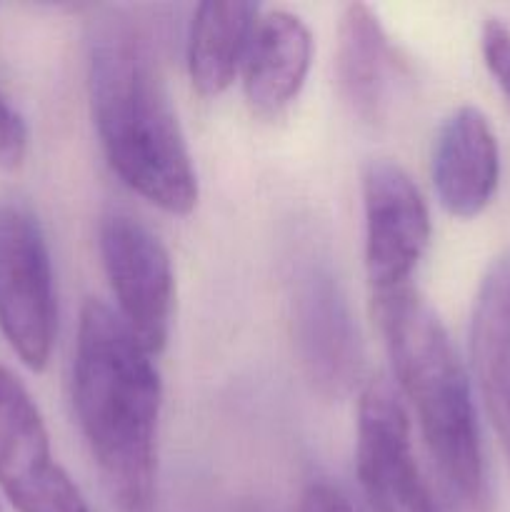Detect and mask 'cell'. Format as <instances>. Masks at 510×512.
Here are the masks:
<instances>
[{
	"instance_id": "obj_1",
	"label": "cell",
	"mask_w": 510,
	"mask_h": 512,
	"mask_svg": "<svg viewBox=\"0 0 510 512\" xmlns=\"http://www.w3.org/2000/svg\"><path fill=\"white\" fill-rule=\"evenodd\" d=\"M88 90L113 173L155 208L188 215L198 203V173L153 35L128 10L108 8L90 23Z\"/></svg>"
},
{
	"instance_id": "obj_2",
	"label": "cell",
	"mask_w": 510,
	"mask_h": 512,
	"mask_svg": "<svg viewBox=\"0 0 510 512\" xmlns=\"http://www.w3.org/2000/svg\"><path fill=\"white\" fill-rule=\"evenodd\" d=\"M73 405L113 503L123 512H148L158 478L163 383L153 355L95 298L80 308Z\"/></svg>"
},
{
	"instance_id": "obj_3",
	"label": "cell",
	"mask_w": 510,
	"mask_h": 512,
	"mask_svg": "<svg viewBox=\"0 0 510 512\" xmlns=\"http://www.w3.org/2000/svg\"><path fill=\"white\" fill-rule=\"evenodd\" d=\"M373 303L400 398L413 405L443 485L463 508L485 512L490 490L478 415L448 330L413 285L373 295Z\"/></svg>"
},
{
	"instance_id": "obj_4",
	"label": "cell",
	"mask_w": 510,
	"mask_h": 512,
	"mask_svg": "<svg viewBox=\"0 0 510 512\" xmlns=\"http://www.w3.org/2000/svg\"><path fill=\"white\" fill-rule=\"evenodd\" d=\"M288 313L305 378L330 400L348 398L363 380V343L330 255L305 243L290 258Z\"/></svg>"
},
{
	"instance_id": "obj_5",
	"label": "cell",
	"mask_w": 510,
	"mask_h": 512,
	"mask_svg": "<svg viewBox=\"0 0 510 512\" xmlns=\"http://www.w3.org/2000/svg\"><path fill=\"white\" fill-rule=\"evenodd\" d=\"M0 333L33 373L50 363L58 335L53 263L38 218L15 200H0Z\"/></svg>"
},
{
	"instance_id": "obj_6",
	"label": "cell",
	"mask_w": 510,
	"mask_h": 512,
	"mask_svg": "<svg viewBox=\"0 0 510 512\" xmlns=\"http://www.w3.org/2000/svg\"><path fill=\"white\" fill-rule=\"evenodd\" d=\"M98 250L118 318L150 355L163 353L173 328L175 273L163 240L128 213L103 215Z\"/></svg>"
},
{
	"instance_id": "obj_7",
	"label": "cell",
	"mask_w": 510,
	"mask_h": 512,
	"mask_svg": "<svg viewBox=\"0 0 510 512\" xmlns=\"http://www.w3.org/2000/svg\"><path fill=\"white\" fill-rule=\"evenodd\" d=\"M355 468L373 512H445L413 450L403 398L385 378L360 393Z\"/></svg>"
},
{
	"instance_id": "obj_8",
	"label": "cell",
	"mask_w": 510,
	"mask_h": 512,
	"mask_svg": "<svg viewBox=\"0 0 510 512\" xmlns=\"http://www.w3.org/2000/svg\"><path fill=\"white\" fill-rule=\"evenodd\" d=\"M0 490L15 512H90L55 463L45 420L23 380L0 365Z\"/></svg>"
},
{
	"instance_id": "obj_9",
	"label": "cell",
	"mask_w": 510,
	"mask_h": 512,
	"mask_svg": "<svg viewBox=\"0 0 510 512\" xmlns=\"http://www.w3.org/2000/svg\"><path fill=\"white\" fill-rule=\"evenodd\" d=\"M365 273L373 295L410 285L430 243V213L415 180L393 160L363 173Z\"/></svg>"
},
{
	"instance_id": "obj_10",
	"label": "cell",
	"mask_w": 510,
	"mask_h": 512,
	"mask_svg": "<svg viewBox=\"0 0 510 512\" xmlns=\"http://www.w3.org/2000/svg\"><path fill=\"white\" fill-rule=\"evenodd\" d=\"M500 180V148L488 118L473 105L453 110L433 148V185L453 218L470 220L493 200Z\"/></svg>"
},
{
	"instance_id": "obj_11",
	"label": "cell",
	"mask_w": 510,
	"mask_h": 512,
	"mask_svg": "<svg viewBox=\"0 0 510 512\" xmlns=\"http://www.w3.org/2000/svg\"><path fill=\"white\" fill-rule=\"evenodd\" d=\"M313 60L310 28L290 10L260 15L243 60V93L265 120L288 113L303 90Z\"/></svg>"
},
{
	"instance_id": "obj_12",
	"label": "cell",
	"mask_w": 510,
	"mask_h": 512,
	"mask_svg": "<svg viewBox=\"0 0 510 512\" xmlns=\"http://www.w3.org/2000/svg\"><path fill=\"white\" fill-rule=\"evenodd\" d=\"M470 363L510 465V253L493 260L480 280L470 318Z\"/></svg>"
},
{
	"instance_id": "obj_13",
	"label": "cell",
	"mask_w": 510,
	"mask_h": 512,
	"mask_svg": "<svg viewBox=\"0 0 510 512\" xmlns=\"http://www.w3.org/2000/svg\"><path fill=\"white\" fill-rule=\"evenodd\" d=\"M393 65V48L375 10L365 3L345 5L338 23L335 78L343 100L365 123L383 118Z\"/></svg>"
},
{
	"instance_id": "obj_14",
	"label": "cell",
	"mask_w": 510,
	"mask_h": 512,
	"mask_svg": "<svg viewBox=\"0 0 510 512\" xmlns=\"http://www.w3.org/2000/svg\"><path fill=\"white\" fill-rule=\"evenodd\" d=\"M253 3H200L188 35V70L203 98H218L243 70L245 53L260 18Z\"/></svg>"
},
{
	"instance_id": "obj_15",
	"label": "cell",
	"mask_w": 510,
	"mask_h": 512,
	"mask_svg": "<svg viewBox=\"0 0 510 512\" xmlns=\"http://www.w3.org/2000/svg\"><path fill=\"white\" fill-rule=\"evenodd\" d=\"M485 68L495 78L505 95L510 98V28L498 18H490L480 33Z\"/></svg>"
},
{
	"instance_id": "obj_16",
	"label": "cell",
	"mask_w": 510,
	"mask_h": 512,
	"mask_svg": "<svg viewBox=\"0 0 510 512\" xmlns=\"http://www.w3.org/2000/svg\"><path fill=\"white\" fill-rule=\"evenodd\" d=\"M25 150H28V128L0 90V170L20 168Z\"/></svg>"
},
{
	"instance_id": "obj_17",
	"label": "cell",
	"mask_w": 510,
	"mask_h": 512,
	"mask_svg": "<svg viewBox=\"0 0 510 512\" xmlns=\"http://www.w3.org/2000/svg\"><path fill=\"white\" fill-rule=\"evenodd\" d=\"M298 512H358L348 495L333 483L315 480L305 488Z\"/></svg>"
},
{
	"instance_id": "obj_18",
	"label": "cell",
	"mask_w": 510,
	"mask_h": 512,
	"mask_svg": "<svg viewBox=\"0 0 510 512\" xmlns=\"http://www.w3.org/2000/svg\"><path fill=\"white\" fill-rule=\"evenodd\" d=\"M235 512H270V510L258 508V505H245V508H240V510H235Z\"/></svg>"
},
{
	"instance_id": "obj_19",
	"label": "cell",
	"mask_w": 510,
	"mask_h": 512,
	"mask_svg": "<svg viewBox=\"0 0 510 512\" xmlns=\"http://www.w3.org/2000/svg\"><path fill=\"white\" fill-rule=\"evenodd\" d=\"M0 512H3V510H0Z\"/></svg>"
}]
</instances>
